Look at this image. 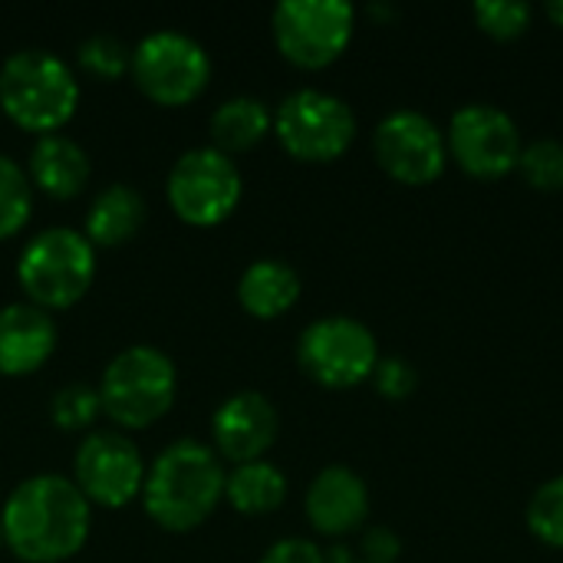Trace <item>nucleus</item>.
Segmentation results:
<instances>
[{"instance_id":"1","label":"nucleus","mask_w":563,"mask_h":563,"mask_svg":"<svg viewBox=\"0 0 563 563\" xmlns=\"http://www.w3.org/2000/svg\"><path fill=\"white\" fill-rule=\"evenodd\" d=\"M92 505L63 475H33L3 501V544L26 563H59L82 551Z\"/></svg>"},{"instance_id":"2","label":"nucleus","mask_w":563,"mask_h":563,"mask_svg":"<svg viewBox=\"0 0 563 563\" xmlns=\"http://www.w3.org/2000/svg\"><path fill=\"white\" fill-rule=\"evenodd\" d=\"M224 478L228 472L221 468V459L208 445L181 439L168 445L145 472V515L172 534L195 531L221 505Z\"/></svg>"},{"instance_id":"3","label":"nucleus","mask_w":563,"mask_h":563,"mask_svg":"<svg viewBox=\"0 0 563 563\" xmlns=\"http://www.w3.org/2000/svg\"><path fill=\"white\" fill-rule=\"evenodd\" d=\"M79 106V79L49 49H16L0 66V109L26 132L56 135Z\"/></svg>"},{"instance_id":"4","label":"nucleus","mask_w":563,"mask_h":563,"mask_svg":"<svg viewBox=\"0 0 563 563\" xmlns=\"http://www.w3.org/2000/svg\"><path fill=\"white\" fill-rule=\"evenodd\" d=\"M96 277V247L73 228H49L36 234L16 264V280L26 303L40 310H69L86 297Z\"/></svg>"},{"instance_id":"5","label":"nucleus","mask_w":563,"mask_h":563,"mask_svg":"<svg viewBox=\"0 0 563 563\" xmlns=\"http://www.w3.org/2000/svg\"><path fill=\"white\" fill-rule=\"evenodd\" d=\"M178 393L175 363L155 346L122 350L102 373L99 402L119 429H148L158 422Z\"/></svg>"},{"instance_id":"6","label":"nucleus","mask_w":563,"mask_h":563,"mask_svg":"<svg viewBox=\"0 0 563 563\" xmlns=\"http://www.w3.org/2000/svg\"><path fill=\"white\" fill-rule=\"evenodd\" d=\"M274 132L294 158L333 162L356 139V112L327 89H297L277 106Z\"/></svg>"},{"instance_id":"7","label":"nucleus","mask_w":563,"mask_h":563,"mask_svg":"<svg viewBox=\"0 0 563 563\" xmlns=\"http://www.w3.org/2000/svg\"><path fill=\"white\" fill-rule=\"evenodd\" d=\"M300 369L330 389H350L373 376L379 363V343L356 317H320L297 340Z\"/></svg>"},{"instance_id":"8","label":"nucleus","mask_w":563,"mask_h":563,"mask_svg":"<svg viewBox=\"0 0 563 563\" xmlns=\"http://www.w3.org/2000/svg\"><path fill=\"white\" fill-rule=\"evenodd\" d=\"M168 205L195 228H214L228 221L241 201V172L231 155L218 148H191L168 172Z\"/></svg>"},{"instance_id":"9","label":"nucleus","mask_w":563,"mask_h":563,"mask_svg":"<svg viewBox=\"0 0 563 563\" xmlns=\"http://www.w3.org/2000/svg\"><path fill=\"white\" fill-rule=\"evenodd\" d=\"M132 79L158 106H185L198 99L211 79L205 46L185 33L158 30L132 49Z\"/></svg>"},{"instance_id":"10","label":"nucleus","mask_w":563,"mask_h":563,"mask_svg":"<svg viewBox=\"0 0 563 563\" xmlns=\"http://www.w3.org/2000/svg\"><path fill=\"white\" fill-rule=\"evenodd\" d=\"M353 7L346 0H280L271 26L277 49L303 66L320 69L333 63L353 40Z\"/></svg>"},{"instance_id":"11","label":"nucleus","mask_w":563,"mask_h":563,"mask_svg":"<svg viewBox=\"0 0 563 563\" xmlns=\"http://www.w3.org/2000/svg\"><path fill=\"white\" fill-rule=\"evenodd\" d=\"M376 162L402 185L435 181L449 158V142L439 122L419 109H393L373 132Z\"/></svg>"},{"instance_id":"12","label":"nucleus","mask_w":563,"mask_h":563,"mask_svg":"<svg viewBox=\"0 0 563 563\" xmlns=\"http://www.w3.org/2000/svg\"><path fill=\"white\" fill-rule=\"evenodd\" d=\"M445 142L455 162L478 178L508 175L521 158V132L515 115L492 102H468L455 109Z\"/></svg>"},{"instance_id":"13","label":"nucleus","mask_w":563,"mask_h":563,"mask_svg":"<svg viewBox=\"0 0 563 563\" xmlns=\"http://www.w3.org/2000/svg\"><path fill=\"white\" fill-rule=\"evenodd\" d=\"M73 485L82 492L89 505L125 508L145 485L142 455L119 432H92L76 449Z\"/></svg>"},{"instance_id":"14","label":"nucleus","mask_w":563,"mask_h":563,"mask_svg":"<svg viewBox=\"0 0 563 563\" xmlns=\"http://www.w3.org/2000/svg\"><path fill=\"white\" fill-rule=\"evenodd\" d=\"M277 432H280V416L274 402L254 389L228 396L211 419L214 449L221 459L234 465L261 462L267 449L277 442Z\"/></svg>"},{"instance_id":"15","label":"nucleus","mask_w":563,"mask_h":563,"mask_svg":"<svg viewBox=\"0 0 563 563\" xmlns=\"http://www.w3.org/2000/svg\"><path fill=\"white\" fill-rule=\"evenodd\" d=\"M307 518L327 538L363 528L369 515V488L350 465H327L307 488Z\"/></svg>"},{"instance_id":"16","label":"nucleus","mask_w":563,"mask_h":563,"mask_svg":"<svg viewBox=\"0 0 563 563\" xmlns=\"http://www.w3.org/2000/svg\"><path fill=\"white\" fill-rule=\"evenodd\" d=\"M56 350V323L33 303L0 310V376H30Z\"/></svg>"},{"instance_id":"17","label":"nucleus","mask_w":563,"mask_h":563,"mask_svg":"<svg viewBox=\"0 0 563 563\" xmlns=\"http://www.w3.org/2000/svg\"><path fill=\"white\" fill-rule=\"evenodd\" d=\"M89 155L79 142H73L69 135H40L36 145L30 148V162H26V178L30 185H36L43 195L69 201L76 198L86 181H89Z\"/></svg>"},{"instance_id":"18","label":"nucleus","mask_w":563,"mask_h":563,"mask_svg":"<svg viewBox=\"0 0 563 563\" xmlns=\"http://www.w3.org/2000/svg\"><path fill=\"white\" fill-rule=\"evenodd\" d=\"M297 297H300V274L277 257L254 261L238 280V300L257 320H277L297 303Z\"/></svg>"},{"instance_id":"19","label":"nucleus","mask_w":563,"mask_h":563,"mask_svg":"<svg viewBox=\"0 0 563 563\" xmlns=\"http://www.w3.org/2000/svg\"><path fill=\"white\" fill-rule=\"evenodd\" d=\"M145 221V198L129 185H109L96 195L86 214V241L92 247H119L139 234Z\"/></svg>"},{"instance_id":"20","label":"nucleus","mask_w":563,"mask_h":563,"mask_svg":"<svg viewBox=\"0 0 563 563\" xmlns=\"http://www.w3.org/2000/svg\"><path fill=\"white\" fill-rule=\"evenodd\" d=\"M224 498L241 515H271L287 501V475L267 459L234 465L224 478Z\"/></svg>"},{"instance_id":"21","label":"nucleus","mask_w":563,"mask_h":563,"mask_svg":"<svg viewBox=\"0 0 563 563\" xmlns=\"http://www.w3.org/2000/svg\"><path fill=\"white\" fill-rule=\"evenodd\" d=\"M271 125H274V119L257 96L224 99L211 115V142H214L211 148H218L224 155L247 152L271 132Z\"/></svg>"},{"instance_id":"22","label":"nucleus","mask_w":563,"mask_h":563,"mask_svg":"<svg viewBox=\"0 0 563 563\" xmlns=\"http://www.w3.org/2000/svg\"><path fill=\"white\" fill-rule=\"evenodd\" d=\"M30 208H33V185L26 172L13 158L0 155V241L23 231V224L30 221Z\"/></svg>"},{"instance_id":"23","label":"nucleus","mask_w":563,"mask_h":563,"mask_svg":"<svg viewBox=\"0 0 563 563\" xmlns=\"http://www.w3.org/2000/svg\"><path fill=\"white\" fill-rule=\"evenodd\" d=\"M518 168L525 172V178L541 188V191H561L563 188V139L544 135L534 139L528 145H521V158Z\"/></svg>"},{"instance_id":"24","label":"nucleus","mask_w":563,"mask_h":563,"mask_svg":"<svg viewBox=\"0 0 563 563\" xmlns=\"http://www.w3.org/2000/svg\"><path fill=\"white\" fill-rule=\"evenodd\" d=\"M528 528L551 548H563V475L548 478L528 501Z\"/></svg>"},{"instance_id":"25","label":"nucleus","mask_w":563,"mask_h":563,"mask_svg":"<svg viewBox=\"0 0 563 563\" xmlns=\"http://www.w3.org/2000/svg\"><path fill=\"white\" fill-rule=\"evenodd\" d=\"M76 56H79V66L96 79H122L132 69V49L112 33H96L82 40Z\"/></svg>"},{"instance_id":"26","label":"nucleus","mask_w":563,"mask_h":563,"mask_svg":"<svg viewBox=\"0 0 563 563\" xmlns=\"http://www.w3.org/2000/svg\"><path fill=\"white\" fill-rule=\"evenodd\" d=\"M99 412H102V402H99V389L92 386H66L49 402L53 422L66 432L89 429L99 419Z\"/></svg>"},{"instance_id":"27","label":"nucleus","mask_w":563,"mask_h":563,"mask_svg":"<svg viewBox=\"0 0 563 563\" xmlns=\"http://www.w3.org/2000/svg\"><path fill=\"white\" fill-rule=\"evenodd\" d=\"M534 7L528 0H478L475 3V20L485 33L498 40L521 36L531 26Z\"/></svg>"},{"instance_id":"28","label":"nucleus","mask_w":563,"mask_h":563,"mask_svg":"<svg viewBox=\"0 0 563 563\" xmlns=\"http://www.w3.org/2000/svg\"><path fill=\"white\" fill-rule=\"evenodd\" d=\"M369 379L376 383L379 396H386V399H406L419 386L416 366L409 360H402V356H379V363H376Z\"/></svg>"},{"instance_id":"29","label":"nucleus","mask_w":563,"mask_h":563,"mask_svg":"<svg viewBox=\"0 0 563 563\" xmlns=\"http://www.w3.org/2000/svg\"><path fill=\"white\" fill-rule=\"evenodd\" d=\"M261 563H327V554L307 538H284L267 548Z\"/></svg>"},{"instance_id":"30","label":"nucleus","mask_w":563,"mask_h":563,"mask_svg":"<svg viewBox=\"0 0 563 563\" xmlns=\"http://www.w3.org/2000/svg\"><path fill=\"white\" fill-rule=\"evenodd\" d=\"M399 551H402V541L389 525H376L363 534V554H366L363 563H393L399 558Z\"/></svg>"},{"instance_id":"31","label":"nucleus","mask_w":563,"mask_h":563,"mask_svg":"<svg viewBox=\"0 0 563 563\" xmlns=\"http://www.w3.org/2000/svg\"><path fill=\"white\" fill-rule=\"evenodd\" d=\"M548 16H551L558 26H563V0H551V3H548Z\"/></svg>"},{"instance_id":"32","label":"nucleus","mask_w":563,"mask_h":563,"mask_svg":"<svg viewBox=\"0 0 563 563\" xmlns=\"http://www.w3.org/2000/svg\"><path fill=\"white\" fill-rule=\"evenodd\" d=\"M0 548H3V531H0Z\"/></svg>"}]
</instances>
